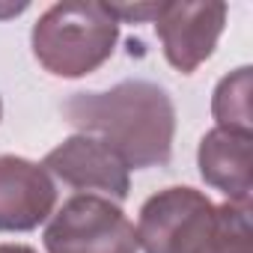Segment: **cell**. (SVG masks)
<instances>
[{"label": "cell", "instance_id": "5b68a950", "mask_svg": "<svg viewBox=\"0 0 253 253\" xmlns=\"http://www.w3.org/2000/svg\"><path fill=\"white\" fill-rule=\"evenodd\" d=\"M152 24L170 66L191 75L214 54L226 24V3H158Z\"/></svg>", "mask_w": 253, "mask_h": 253}, {"label": "cell", "instance_id": "ba28073f", "mask_svg": "<svg viewBox=\"0 0 253 253\" xmlns=\"http://www.w3.org/2000/svg\"><path fill=\"white\" fill-rule=\"evenodd\" d=\"M206 185L229 197V203L250 206V134L214 128L203 137L197 152Z\"/></svg>", "mask_w": 253, "mask_h": 253}, {"label": "cell", "instance_id": "52a82bcc", "mask_svg": "<svg viewBox=\"0 0 253 253\" xmlns=\"http://www.w3.org/2000/svg\"><path fill=\"white\" fill-rule=\"evenodd\" d=\"M51 176L18 155H0V232H27L54 214Z\"/></svg>", "mask_w": 253, "mask_h": 253}, {"label": "cell", "instance_id": "7c38bea8", "mask_svg": "<svg viewBox=\"0 0 253 253\" xmlns=\"http://www.w3.org/2000/svg\"><path fill=\"white\" fill-rule=\"evenodd\" d=\"M0 113H3V104H0Z\"/></svg>", "mask_w": 253, "mask_h": 253}, {"label": "cell", "instance_id": "3957f363", "mask_svg": "<svg viewBox=\"0 0 253 253\" xmlns=\"http://www.w3.org/2000/svg\"><path fill=\"white\" fill-rule=\"evenodd\" d=\"M217 226V206L194 188H167L140 209L137 244L146 253H203Z\"/></svg>", "mask_w": 253, "mask_h": 253}, {"label": "cell", "instance_id": "6da1fadb", "mask_svg": "<svg viewBox=\"0 0 253 253\" xmlns=\"http://www.w3.org/2000/svg\"><path fill=\"white\" fill-rule=\"evenodd\" d=\"M66 122L101 140L128 170L170 161L176 110L170 95L149 81H122L104 92H75L63 104Z\"/></svg>", "mask_w": 253, "mask_h": 253}, {"label": "cell", "instance_id": "277c9868", "mask_svg": "<svg viewBox=\"0 0 253 253\" xmlns=\"http://www.w3.org/2000/svg\"><path fill=\"white\" fill-rule=\"evenodd\" d=\"M48 253H137L134 223L122 209L95 194H78L63 203L45 229Z\"/></svg>", "mask_w": 253, "mask_h": 253}, {"label": "cell", "instance_id": "8fae6325", "mask_svg": "<svg viewBox=\"0 0 253 253\" xmlns=\"http://www.w3.org/2000/svg\"><path fill=\"white\" fill-rule=\"evenodd\" d=\"M0 253H33V250L24 244H0Z\"/></svg>", "mask_w": 253, "mask_h": 253}, {"label": "cell", "instance_id": "30bf717a", "mask_svg": "<svg viewBox=\"0 0 253 253\" xmlns=\"http://www.w3.org/2000/svg\"><path fill=\"white\" fill-rule=\"evenodd\" d=\"M203 253H253L250 206H238V203L217 206V226Z\"/></svg>", "mask_w": 253, "mask_h": 253}, {"label": "cell", "instance_id": "8992f818", "mask_svg": "<svg viewBox=\"0 0 253 253\" xmlns=\"http://www.w3.org/2000/svg\"><path fill=\"white\" fill-rule=\"evenodd\" d=\"M42 170L75 191L95 197L104 194V200H125L131 185L128 167L119 161V155L86 134H75L51 149L42 161Z\"/></svg>", "mask_w": 253, "mask_h": 253}, {"label": "cell", "instance_id": "7a4b0ae2", "mask_svg": "<svg viewBox=\"0 0 253 253\" xmlns=\"http://www.w3.org/2000/svg\"><path fill=\"white\" fill-rule=\"evenodd\" d=\"M119 39V21L107 3L72 0L51 6L33 27L36 60L60 78H84L95 72Z\"/></svg>", "mask_w": 253, "mask_h": 253}, {"label": "cell", "instance_id": "9c48e42d", "mask_svg": "<svg viewBox=\"0 0 253 253\" xmlns=\"http://www.w3.org/2000/svg\"><path fill=\"white\" fill-rule=\"evenodd\" d=\"M211 113L217 119V128L250 134V66L235 69L217 84Z\"/></svg>", "mask_w": 253, "mask_h": 253}]
</instances>
